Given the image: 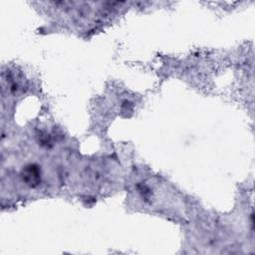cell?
I'll list each match as a JSON object with an SVG mask.
<instances>
[{
    "mask_svg": "<svg viewBox=\"0 0 255 255\" xmlns=\"http://www.w3.org/2000/svg\"><path fill=\"white\" fill-rule=\"evenodd\" d=\"M23 181L30 187L37 186L41 181V169L37 164H28L22 170Z\"/></svg>",
    "mask_w": 255,
    "mask_h": 255,
    "instance_id": "1",
    "label": "cell"
}]
</instances>
